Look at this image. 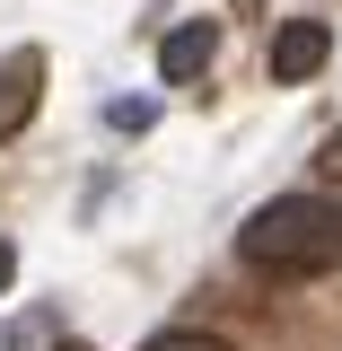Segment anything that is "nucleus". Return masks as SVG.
I'll return each mask as SVG.
<instances>
[{"label":"nucleus","instance_id":"423d86ee","mask_svg":"<svg viewBox=\"0 0 342 351\" xmlns=\"http://www.w3.org/2000/svg\"><path fill=\"white\" fill-rule=\"evenodd\" d=\"M149 351H228V343H219V334H158Z\"/></svg>","mask_w":342,"mask_h":351},{"label":"nucleus","instance_id":"6e6552de","mask_svg":"<svg viewBox=\"0 0 342 351\" xmlns=\"http://www.w3.org/2000/svg\"><path fill=\"white\" fill-rule=\"evenodd\" d=\"M9 281H18V246L0 237V299H9Z\"/></svg>","mask_w":342,"mask_h":351},{"label":"nucleus","instance_id":"0eeeda50","mask_svg":"<svg viewBox=\"0 0 342 351\" xmlns=\"http://www.w3.org/2000/svg\"><path fill=\"white\" fill-rule=\"evenodd\" d=\"M316 167H325V184H342V132L325 141V149H316Z\"/></svg>","mask_w":342,"mask_h":351},{"label":"nucleus","instance_id":"39448f33","mask_svg":"<svg viewBox=\"0 0 342 351\" xmlns=\"http://www.w3.org/2000/svg\"><path fill=\"white\" fill-rule=\"evenodd\" d=\"M106 123H114V132H149V123H158V106H149V97H114Z\"/></svg>","mask_w":342,"mask_h":351},{"label":"nucleus","instance_id":"f03ea898","mask_svg":"<svg viewBox=\"0 0 342 351\" xmlns=\"http://www.w3.org/2000/svg\"><path fill=\"white\" fill-rule=\"evenodd\" d=\"M36 106H44V53L18 44V53H0V141H18L36 123Z\"/></svg>","mask_w":342,"mask_h":351},{"label":"nucleus","instance_id":"7ed1b4c3","mask_svg":"<svg viewBox=\"0 0 342 351\" xmlns=\"http://www.w3.org/2000/svg\"><path fill=\"white\" fill-rule=\"evenodd\" d=\"M325 62H334V27H325V18H290V27L272 36V80L299 88V80H316Z\"/></svg>","mask_w":342,"mask_h":351},{"label":"nucleus","instance_id":"20e7f679","mask_svg":"<svg viewBox=\"0 0 342 351\" xmlns=\"http://www.w3.org/2000/svg\"><path fill=\"white\" fill-rule=\"evenodd\" d=\"M202 71H211V27L193 18V27H175V36L158 44V80H175V88H193V80H202Z\"/></svg>","mask_w":342,"mask_h":351},{"label":"nucleus","instance_id":"f257e3e1","mask_svg":"<svg viewBox=\"0 0 342 351\" xmlns=\"http://www.w3.org/2000/svg\"><path fill=\"white\" fill-rule=\"evenodd\" d=\"M237 263H246V272H272V281L342 272V202H325V193H281V202H263V211L237 228Z\"/></svg>","mask_w":342,"mask_h":351},{"label":"nucleus","instance_id":"1a4fd4ad","mask_svg":"<svg viewBox=\"0 0 342 351\" xmlns=\"http://www.w3.org/2000/svg\"><path fill=\"white\" fill-rule=\"evenodd\" d=\"M62 351H88V343H62Z\"/></svg>","mask_w":342,"mask_h":351}]
</instances>
